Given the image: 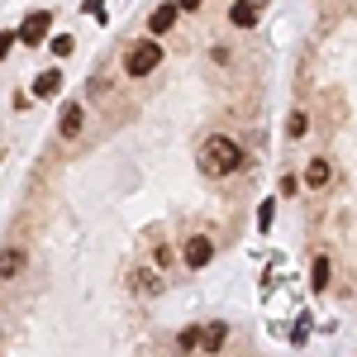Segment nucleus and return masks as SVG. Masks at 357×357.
I'll return each instance as SVG.
<instances>
[{"instance_id":"f257e3e1","label":"nucleus","mask_w":357,"mask_h":357,"mask_svg":"<svg viewBox=\"0 0 357 357\" xmlns=\"http://www.w3.org/2000/svg\"><path fill=\"white\" fill-rule=\"evenodd\" d=\"M238 167H243V148L229 134L205 138V148H200V172H205V176H229V172H238Z\"/></svg>"},{"instance_id":"f03ea898","label":"nucleus","mask_w":357,"mask_h":357,"mask_svg":"<svg viewBox=\"0 0 357 357\" xmlns=\"http://www.w3.org/2000/svg\"><path fill=\"white\" fill-rule=\"evenodd\" d=\"M158 62H162V43L143 38V43H134V48L124 53V72H129V77H148V72H158Z\"/></svg>"},{"instance_id":"7ed1b4c3","label":"nucleus","mask_w":357,"mask_h":357,"mask_svg":"<svg viewBox=\"0 0 357 357\" xmlns=\"http://www.w3.org/2000/svg\"><path fill=\"white\" fill-rule=\"evenodd\" d=\"M48 29H53V15H48V10H38V15H29V20H24L20 38H24V43H38V38H48Z\"/></svg>"},{"instance_id":"20e7f679","label":"nucleus","mask_w":357,"mask_h":357,"mask_svg":"<svg viewBox=\"0 0 357 357\" xmlns=\"http://www.w3.org/2000/svg\"><path fill=\"white\" fill-rule=\"evenodd\" d=\"M162 286H167L162 276H158V272H143V267L129 276V291H134V296H162Z\"/></svg>"},{"instance_id":"39448f33","label":"nucleus","mask_w":357,"mask_h":357,"mask_svg":"<svg viewBox=\"0 0 357 357\" xmlns=\"http://www.w3.org/2000/svg\"><path fill=\"white\" fill-rule=\"evenodd\" d=\"M24 267H29V252H24V248H5V252H0V276H5V281H15Z\"/></svg>"},{"instance_id":"423d86ee","label":"nucleus","mask_w":357,"mask_h":357,"mask_svg":"<svg viewBox=\"0 0 357 357\" xmlns=\"http://www.w3.org/2000/svg\"><path fill=\"white\" fill-rule=\"evenodd\" d=\"M210 257H215V243H210L205 234H195L191 243H186V267H205Z\"/></svg>"},{"instance_id":"0eeeda50","label":"nucleus","mask_w":357,"mask_h":357,"mask_svg":"<svg viewBox=\"0 0 357 357\" xmlns=\"http://www.w3.org/2000/svg\"><path fill=\"white\" fill-rule=\"evenodd\" d=\"M82 119H86V110L72 100V105L62 110V124H57V129H62V138H77V134H82Z\"/></svg>"},{"instance_id":"6e6552de","label":"nucleus","mask_w":357,"mask_h":357,"mask_svg":"<svg viewBox=\"0 0 357 357\" xmlns=\"http://www.w3.org/2000/svg\"><path fill=\"white\" fill-rule=\"evenodd\" d=\"M229 24H234V29H252V24H257V5L238 0V5L229 10Z\"/></svg>"},{"instance_id":"1a4fd4ad","label":"nucleus","mask_w":357,"mask_h":357,"mask_svg":"<svg viewBox=\"0 0 357 357\" xmlns=\"http://www.w3.org/2000/svg\"><path fill=\"white\" fill-rule=\"evenodd\" d=\"M176 10H181V5H158L153 20H148V29H153V33H167V29L176 24Z\"/></svg>"},{"instance_id":"9d476101","label":"nucleus","mask_w":357,"mask_h":357,"mask_svg":"<svg viewBox=\"0 0 357 357\" xmlns=\"http://www.w3.org/2000/svg\"><path fill=\"white\" fill-rule=\"evenodd\" d=\"M57 91H62V72H43V77L33 82V96H43V100L57 96Z\"/></svg>"},{"instance_id":"9b49d317","label":"nucleus","mask_w":357,"mask_h":357,"mask_svg":"<svg viewBox=\"0 0 357 357\" xmlns=\"http://www.w3.org/2000/svg\"><path fill=\"white\" fill-rule=\"evenodd\" d=\"M329 276H333V262H329V257H314V276H310V286H314V291H329Z\"/></svg>"},{"instance_id":"f8f14e48","label":"nucleus","mask_w":357,"mask_h":357,"mask_svg":"<svg viewBox=\"0 0 357 357\" xmlns=\"http://www.w3.org/2000/svg\"><path fill=\"white\" fill-rule=\"evenodd\" d=\"M224 338H229V329H224V324H205V329H200V343H205V348H210V353H215V348H220Z\"/></svg>"},{"instance_id":"ddd939ff","label":"nucleus","mask_w":357,"mask_h":357,"mask_svg":"<svg viewBox=\"0 0 357 357\" xmlns=\"http://www.w3.org/2000/svg\"><path fill=\"white\" fill-rule=\"evenodd\" d=\"M305 181H310V186H324V181H329V162H324V158H314V162L305 167Z\"/></svg>"},{"instance_id":"4468645a","label":"nucleus","mask_w":357,"mask_h":357,"mask_svg":"<svg viewBox=\"0 0 357 357\" xmlns=\"http://www.w3.org/2000/svg\"><path fill=\"white\" fill-rule=\"evenodd\" d=\"M200 348V329H181L176 333V353H195Z\"/></svg>"},{"instance_id":"2eb2a0df","label":"nucleus","mask_w":357,"mask_h":357,"mask_svg":"<svg viewBox=\"0 0 357 357\" xmlns=\"http://www.w3.org/2000/svg\"><path fill=\"white\" fill-rule=\"evenodd\" d=\"M305 129H310V119H305V114H291V119H286V134H291V138H301Z\"/></svg>"},{"instance_id":"dca6fc26","label":"nucleus","mask_w":357,"mask_h":357,"mask_svg":"<svg viewBox=\"0 0 357 357\" xmlns=\"http://www.w3.org/2000/svg\"><path fill=\"white\" fill-rule=\"evenodd\" d=\"M48 48H53L57 57H67V53H72V38H67V33H57V38H53V43H48Z\"/></svg>"},{"instance_id":"f3484780","label":"nucleus","mask_w":357,"mask_h":357,"mask_svg":"<svg viewBox=\"0 0 357 357\" xmlns=\"http://www.w3.org/2000/svg\"><path fill=\"white\" fill-rule=\"evenodd\" d=\"M296 191H301V176L286 172V176H281V195H296Z\"/></svg>"},{"instance_id":"a211bd4d","label":"nucleus","mask_w":357,"mask_h":357,"mask_svg":"<svg viewBox=\"0 0 357 357\" xmlns=\"http://www.w3.org/2000/svg\"><path fill=\"white\" fill-rule=\"evenodd\" d=\"M272 215H276V210H272V200H267V205L257 210V224H262V229H272Z\"/></svg>"}]
</instances>
